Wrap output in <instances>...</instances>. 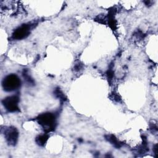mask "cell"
Masks as SVG:
<instances>
[{
  "mask_svg": "<svg viewBox=\"0 0 158 158\" xmlns=\"http://www.w3.org/2000/svg\"><path fill=\"white\" fill-rule=\"evenodd\" d=\"M48 138V136L46 135H42L40 136H38L36 139V143L40 145V146H43L46 142L47 141Z\"/></svg>",
  "mask_w": 158,
  "mask_h": 158,
  "instance_id": "obj_6",
  "label": "cell"
},
{
  "mask_svg": "<svg viewBox=\"0 0 158 158\" xmlns=\"http://www.w3.org/2000/svg\"><path fill=\"white\" fill-rule=\"evenodd\" d=\"M37 120L38 123L48 131H51L55 127L56 117L52 113L43 114L39 115Z\"/></svg>",
  "mask_w": 158,
  "mask_h": 158,
  "instance_id": "obj_2",
  "label": "cell"
},
{
  "mask_svg": "<svg viewBox=\"0 0 158 158\" xmlns=\"http://www.w3.org/2000/svg\"><path fill=\"white\" fill-rule=\"evenodd\" d=\"M2 86L7 91L16 90L20 86V80L16 75H7L2 81Z\"/></svg>",
  "mask_w": 158,
  "mask_h": 158,
  "instance_id": "obj_1",
  "label": "cell"
},
{
  "mask_svg": "<svg viewBox=\"0 0 158 158\" xmlns=\"http://www.w3.org/2000/svg\"><path fill=\"white\" fill-rule=\"evenodd\" d=\"M107 139H108V141L110 143H111L112 144H114L115 147L119 148L120 146V143H119V142L118 141L117 138L114 135H108L107 136Z\"/></svg>",
  "mask_w": 158,
  "mask_h": 158,
  "instance_id": "obj_7",
  "label": "cell"
},
{
  "mask_svg": "<svg viewBox=\"0 0 158 158\" xmlns=\"http://www.w3.org/2000/svg\"><path fill=\"white\" fill-rule=\"evenodd\" d=\"M18 131L15 128H7L5 131L6 138L10 144H15L18 138Z\"/></svg>",
  "mask_w": 158,
  "mask_h": 158,
  "instance_id": "obj_5",
  "label": "cell"
},
{
  "mask_svg": "<svg viewBox=\"0 0 158 158\" xmlns=\"http://www.w3.org/2000/svg\"><path fill=\"white\" fill-rule=\"evenodd\" d=\"M19 98L16 96H12L6 98L2 101L4 107L9 112H15L19 110Z\"/></svg>",
  "mask_w": 158,
  "mask_h": 158,
  "instance_id": "obj_3",
  "label": "cell"
},
{
  "mask_svg": "<svg viewBox=\"0 0 158 158\" xmlns=\"http://www.w3.org/2000/svg\"><path fill=\"white\" fill-rule=\"evenodd\" d=\"M30 31V25L28 24H24L18 28H17L13 33L12 37L15 40H22L26 38Z\"/></svg>",
  "mask_w": 158,
  "mask_h": 158,
  "instance_id": "obj_4",
  "label": "cell"
}]
</instances>
